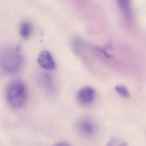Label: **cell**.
<instances>
[{"mask_svg": "<svg viewBox=\"0 0 146 146\" xmlns=\"http://www.w3.org/2000/svg\"><path fill=\"white\" fill-rule=\"evenodd\" d=\"M53 146H71L68 143L66 142H60L55 144Z\"/></svg>", "mask_w": 146, "mask_h": 146, "instance_id": "cell-10", "label": "cell"}, {"mask_svg": "<svg viewBox=\"0 0 146 146\" xmlns=\"http://www.w3.org/2000/svg\"><path fill=\"white\" fill-rule=\"evenodd\" d=\"M106 146H129L127 143L120 138H114L110 140Z\"/></svg>", "mask_w": 146, "mask_h": 146, "instance_id": "cell-9", "label": "cell"}, {"mask_svg": "<svg viewBox=\"0 0 146 146\" xmlns=\"http://www.w3.org/2000/svg\"><path fill=\"white\" fill-rule=\"evenodd\" d=\"M117 3L121 9L127 17L131 15V4L130 0H117Z\"/></svg>", "mask_w": 146, "mask_h": 146, "instance_id": "cell-7", "label": "cell"}, {"mask_svg": "<svg viewBox=\"0 0 146 146\" xmlns=\"http://www.w3.org/2000/svg\"><path fill=\"white\" fill-rule=\"evenodd\" d=\"M6 98L8 104L13 108L19 109L23 107L27 98L25 85L19 80L10 82L6 89Z\"/></svg>", "mask_w": 146, "mask_h": 146, "instance_id": "cell-1", "label": "cell"}, {"mask_svg": "<svg viewBox=\"0 0 146 146\" xmlns=\"http://www.w3.org/2000/svg\"><path fill=\"white\" fill-rule=\"evenodd\" d=\"M117 92L123 98H127L129 97V93L126 87L123 86H117L115 87Z\"/></svg>", "mask_w": 146, "mask_h": 146, "instance_id": "cell-8", "label": "cell"}, {"mask_svg": "<svg viewBox=\"0 0 146 146\" xmlns=\"http://www.w3.org/2000/svg\"><path fill=\"white\" fill-rule=\"evenodd\" d=\"M37 61L44 69L52 70L55 68V62L53 57L50 52L47 50H43L39 54L37 57Z\"/></svg>", "mask_w": 146, "mask_h": 146, "instance_id": "cell-4", "label": "cell"}, {"mask_svg": "<svg viewBox=\"0 0 146 146\" xmlns=\"http://www.w3.org/2000/svg\"><path fill=\"white\" fill-rule=\"evenodd\" d=\"M96 96V92L93 88L86 86L81 88L77 94L78 101L83 106H88L93 103Z\"/></svg>", "mask_w": 146, "mask_h": 146, "instance_id": "cell-3", "label": "cell"}, {"mask_svg": "<svg viewBox=\"0 0 146 146\" xmlns=\"http://www.w3.org/2000/svg\"><path fill=\"white\" fill-rule=\"evenodd\" d=\"M20 50L9 49L3 52L0 59L1 67L6 72L15 73L21 69L24 62Z\"/></svg>", "mask_w": 146, "mask_h": 146, "instance_id": "cell-2", "label": "cell"}, {"mask_svg": "<svg viewBox=\"0 0 146 146\" xmlns=\"http://www.w3.org/2000/svg\"><path fill=\"white\" fill-rule=\"evenodd\" d=\"M77 127L80 133L85 136L92 135L96 130V127L93 122L87 118L80 120L77 123Z\"/></svg>", "mask_w": 146, "mask_h": 146, "instance_id": "cell-5", "label": "cell"}, {"mask_svg": "<svg viewBox=\"0 0 146 146\" xmlns=\"http://www.w3.org/2000/svg\"><path fill=\"white\" fill-rule=\"evenodd\" d=\"M32 31V26L28 21H24L20 27L19 32L21 36L24 39L29 38Z\"/></svg>", "mask_w": 146, "mask_h": 146, "instance_id": "cell-6", "label": "cell"}]
</instances>
